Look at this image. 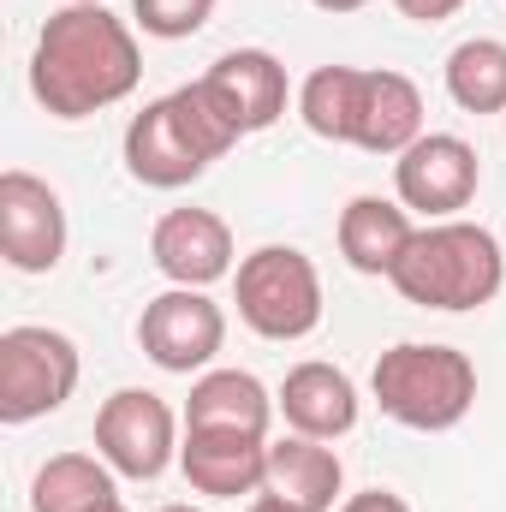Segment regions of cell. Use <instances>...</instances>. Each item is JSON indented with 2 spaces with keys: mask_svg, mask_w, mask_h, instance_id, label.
Masks as SVG:
<instances>
[{
  "mask_svg": "<svg viewBox=\"0 0 506 512\" xmlns=\"http://www.w3.org/2000/svg\"><path fill=\"white\" fill-rule=\"evenodd\" d=\"M197 84H203V96L221 108V120L239 137L268 131L286 114V96H292V78H286V66L268 48H233V54H221Z\"/></svg>",
  "mask_w": 506,
  "mask_h": 512,
  "instance_id": "8fae6325",
  "label": "cell"
},
{
  "mask_svg": "<svg viewBox=\"0 0 506 512\" xmlns=\"http://www.w3.org/2000/svg\"><path fill=\"white\" fill-rule=\"evenodd\" d=\"M245 512H310V507H298V501H286V495L262 489V495H251V507H245Z\"/></svg>",
  "mask_w": 506,
  "mask_h": 512,
  "instance_id": "d4e9b609",
  "label": "cell"
},
{
  "mask_svg": "<svg viewBox=\"0 0 506 512\" xmlns=\"http://www.w3.org/2000/svg\"><path fill=\"white\" fill-rule=\"evenodd\" d=\"M447 96L465 114H506V42L465 36L447 54Z\"/></svg>",
  "mask_w": 506,
  "mask_h": 512,
  "instance_id": "ffe728a7",
  "label": "cell"
},
{
  "mask_svg": "<svg viewBox=\"0 0 506 512\" xmlns=\"http://www.w3.org/2000/svg\"><path fill=\"white\" fill-rule=\"evenodd\" d=\"M393 6H399L411 24H447V18H453L465 0H393Z\"/></svg>",
  "mask_w": 506,
  "mask_h": 512,
  "instance_id": "603a6c76",
  "label": "cell"
},
{
  "mask_svg": "<svg viewBox=\"0 0 506 512\" xmlns=\"http://www.w3.org/2000/svg\"><path fill=\"white\" fill-rule=\"evenodd\" d=\"M370 393H376L381 417H393L399 429L441 435V429H459L471 417V405H477V364L459 346L405 340V346H393V352L376 358Z\"/></svg>",
  "mask_w": 506,
  "mask_h": 512,
  "instance_id": "277c9868",
  "label": "cell"
},
{
  "mask_svg": "<svg viewBox=\"0 0 506 512\" xmlns=\"http://www.w3.org/2000/svg\"><path fill=\"white\" fill-rule=\"evenodd\" d=\"M358 78L364 66H316L298 84V120L322 143H352V114H358Z\"/></svg>",
  "mask_w": 506,
  "mask_h": 512,
  "instance_id": "44dd1931",
  "label": "cell"
},
{
  "mask_svg": "<svg viewBox=\"0 0 506 512\" xmlns=\"http://www.w3.org/2000/svg\"><path fill=\"white\" fill-rule=\"evenodd\" d=\"M411 239H417L411 209L393 197H352L340 209V256L358 274H393V262L405 256Z\"/></svg>",
  "mask_w": 506,
  "mask_h": 512,
  "instance_id": "ac0fdd59",
  "label": "cell"
},
{
  "mask_svg": "<svg viewBox=\"0 0 506 512\" xmlns=\"http://www.w3.org/2000/svg\"><path fill=\"white\" fill-rule=\"evenodd\" d=\"M268 489L310 512H334L340 489H346V465L328 441L280 435V441H268Z\"/></svg>",
  "mask_w": 506,
  "mask_h": 512,
  "instance_id": "e0dca14e",
  "label": "cell"
},
{
  "mask_svg": "<svg viewBox=\"0 0 506 512\" xmlns=\"http://www.w3.org/2000/svg\"><path fill=\"white\" fill-rule=\"evenodd\" d=\"M393 292L423 310H483L506 286L501 239L477 221H429L393 262Z\"/></svg>",
  "mask_w": 506,
  "mask_h": 512,
  "instance_id": "3957f363",
  "label": "cell"
},
{
  "mask_svg": "<svg viewBox=\"0 0 506 512\" xmlns=\"http://www.w3.org/2000/svg\"><path fill=\"white\" fill-rule=\"evenodd\" d=\"M483 185V161L465 137L453 131H423L405 155H393V191L411 215L453 221Z\"/></svg>",
  "mask_w": 506,
  "mask_h": 512,
  "instance_id": "9c48e42d",
  "label": "cell"
},
{
  "mask_svg": "<svg viewBox=\"0 0 506 512\" xmlns=\"http://www.w3.org/2000/svg\"><path fill=\"white\" fill-rule=\"evenodd\" d=\"M239 143V131L221 120V108L203 96V84H185L173 96L143 102V114H131L126 126V173L149 191H179L191 179L209 173V161H221Z\"/></svg>",
  "mask_w": 506,
  "mask_h": 512,
  "instance_id": "7a4b0ae2",
  "label": "cell"
},
{
  "mask_svg": "<svg viewBox=\"0 0 506 512\" xmlns=\"http://www.w3.org/2000/svg\"><path fill=\"white\" fill-rule=\"evenodd\" d=\"M137 346L167 376H203L227 346V316L203 286H167L137 316Z\"/></svg>",
  "mask_w": 506,
  "mask_h": 512,
  "instance_id": "52a82bcc",
  "label": "cell"
},
{
  "mask_svg": "<svg viewBox=\"0 0 506 512\" xmlns=\"http://www.w3.org/2000/svg\"><path fill=\"white\" fill-rule=\"evenodd\" d=\"M149 256L173 286H215L233 274V227L215 209H167L149 233Z\"/></svg>",
  "mask_w": 506,
  "mask_h": 512,
  "instance_id": "7c38bea8",
  "label": "cell"
},
{
  "mask_svg": "<svg viewBox=\"0 0 506 512\" xmlns=\"http://www.w3.org/2000/svg\"><path fill=\"white\" fill-rule=\"evenodd\" d=\"M155 512H203V507H191V501H173V507H155Z\"/></svg>",
  "mask_w": 506,
  "mask_h": 512,
  "instance_id": "83f0119b",
  "label": "cell"
},
{
  "mask_svg": "<svg viewBox=\"0 0 506 512\" xmlns=\"http://www.w3.org/2000/svg\"><path fill=\"white\" fill-rule=\"evenodd\" d=\"M0 256L18 274H54L66 256V203L24 167L0 173Z\"/></svg>",
  "mask_w": 506,
  "mask_h": 512,
  "instance_id": "30bf717a",
  "label": "cell"
},
{
  "mask_svg": "<svg viewBox=\"0 0 506 512\" xmlns=\"http://www.w3.org/2000/svg\"><path fill=\"white\" fill-rule=\"evenodd\" d=\"M143 78V54L126 18H114L102 0L60 6L30 48V96L54 120H90L114 102H126Z\"/></svg>",
  "mask_w": 506,
  "mask_h": 512,
  "instance_id": "6da1fadb",
  "label": "cell"
},
{
  "mask_svg": "<svg viewBox=\"0 0 506 512\" xmlns=\"http://www.w3.org/2000/svg\"><path fill=\"white\" fill-rule=\"evenodd\" d=\"M78 346L60 328L18 322L0 334V423H36L78 393Z\"/></svg>",
  "mask_w": 506,
  "mask_h": 512,
  "instance_id": "8992f818",
  "label": "cell"
},
{
  "mask_svg": "<svg viewBox=\"0 0 506 512\" xmlns=\"http://www.w3.org/2000/svg\"><path fill=\"white\" fill-rule=\"evenodd\" d=\"M185 483L209 501H239V495H262L268 489V441L262 435H239V429H185L179 447Z\"/></svg>",
  "mask_w": 506,
  "mask_h": 512,
  "instance_id": "4fadbf2b",
  "label": "cell"
},
{
  "mask_svg": "<svg viewBox=\"0 0 506 512\" xmlns=\"http://www.w3.org/2000/svg\"><path fill=\"white\" fill-rule=\"evenodd\" d=\"M96 453L120 477H131V483H155L173 465V453H179V417H173V405L161 393H149V387L108 393L102 411H96Z\"/></svg>",
  "mask_w": 506,
  "mask_h": 512,
  "instance_id": "ba28073f",
  "label": "cell"
},
{
  "mask_svg": "<svg viewBox=\"0 0 506 512\" xmlns=\"http://www.w3.org/2000/svg\"><path fill=\"white\" fill-rule=\"evenodd\" d=\"M274 405H280L286 429L292 435H310V441H340V435L358 429V387H352L346 370H334L322 358L292 364L280 393H274Z\"/></svg>",
  "mask_w": 506,
  "mask_h": 512,
  "instance_id": "5bb4252c",
  "label": "cell"
},
{
  "mask_svg": "<svg viewBox=\"0 0 506 512\" xmlns=\"http://www.w3.org/2000/svg\"><path fill=\"white\" fill-rule=\"evenodd\" d=\"M114 465L108 459H90V453H54L36 483H30V507L36 512H90L102 501H114Z\"/></svg>",
  "mask_w": 506,
  "mask_h": 512,
  "instance_id": "d6986e66",
  "label": "cell"
},
{
  "mask_svg": "<svg viewBox=\"0 0 506 512\" xmlns=\"http://www.w3.org/2000/svg\"><path fill=\"white\" fill-rule=\"evenodd\" d=\"M215 0H131V18L143 24V36H161V42H185L209 24Z\"/></svg>",
  "mask_w": 506,
  "mask_h": 512,
  "instance_id": "7402d4cb",
  "label": "cell"
},
{
  "mask_svg": "<svg viewBox=\"0 0 506 512\" xmlns=\"http://www.w3.org/2000/svg\"><path fill=\"white\" fill-rule=\"evenodd\" d=\"M233 304L262 340H304L322 328V274L298 245H262L233 268Z\"/></svg>",
  "mask_w": 506,
  "mask_h": 512,
  "instance_id": "5b68a950",
  "label": "cell"
},
{
  "mask_svg": "<svg viewBox=\"0 0 506 512\" xmlns=\"http://www.w3.org/2000/svg\"><path fill=\"white\" fill-rule=\"evenodd\" d=\"M90 512H126V501L114 495V501H102V507H90Z\"/></svg>",
  "mask_w": 506,
  "mask_h": 512,
  "instance_id": "4316f807",
  "label": "cell"
},
{
  "mask_svg": "<svg viewBox=\"0 0 506 512\" xmlns=\"http://www.w3.org/2000/svg\"><path fill=\"white\" fill-rule=\"evenodd\" d=\"M340 512H411V507H405V495H393V489H364V495H346Z\"/></svg>",
  "mask_w": 506,
  "mask_h": 512,
  "instance_id": "cb8c5ba5",
  "label": "cell"
},
{
  "mask_svg": "<svg viewBox=\"0 0 506 512\" xmlns=\"http://www.w3.org/2000/svg\"><path fill=\"white\" fill-rule=\"evenodd\" d=\"M274 393L256 382L251 370H203L185 399V429H239V435H262L274 423Z\"/></svg>",
  "mask_w": 506,
  "mask_h": 512,
  "instance_id": "2e32d148",
  "label": "cell"
},
{
  "mask_svg": "<svg viewBox=\"0 0 506 512\" xmlns=\"http://www.w3.org/2000/svg\"><path fill=\"white\" fill-rule=\"evenodd\" d=\"M423 137V90L405 72H364L358 78V114H352V149L370 155H405Z\"/></svg>",
  "mask_w": 506,
  "mask_h": 512,
  "instance_id": "9a60e30c",
  "label": "cell"
},
{
  "mask_svg": "<svg viewBox=\"0 0 506 512\" xmlns=\"http://www.w3.org/2000/svg\"><path fill=\"white\" fill-rule=\"evenodd\" d=\"M310 6H322V12H364L370 0H310Z\"/></svg>",
  "mask_w": 506,
  "mask_h": 512,
  "instance_id": "484cf974",
  "label": "cell"
}]
</instances>
